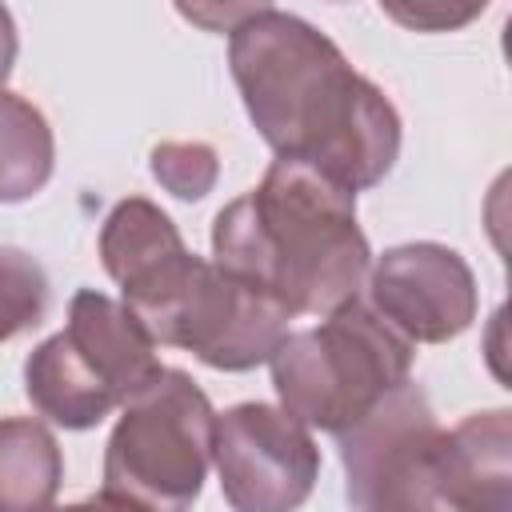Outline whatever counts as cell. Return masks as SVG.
<instances>
[{
    "label": "cell",
    "mask_w": 512,
    "mask_h": 512,
    "mask_svg": "<svg viewBox=\"0 0 512 512\" xmlns=\"http://www.w3.org/2000/svg\"><path fill=\"white\" fill-rule=\"evenodd\" d=\"M228 72L276 160H300L348 192L376 188L400 156V112L316 24L248 4L228 28Z\"/></svg>",
    "instance_id": "6da1fadb"
},
{
    "label": "cell",
    "mask_w": 512,
    "mask_h": 512,
    "mask_svg": "<svg viewBox=\"0 0 512 512\" xmlns=\"http://www.w3.org/2000/svg\"><path fill=\"white\" fill-rule=\"evenodd\" d=\"M212 260L288 316H328L360 300L372 248L356 192L300 160H272L256 188L216 212Z\"/></svg>",
    "instance_id": "7a4b0ae2"
},
{
    "label": "cell",
    "mask_w": 512,
    "mask_h": 512,
    "mask_svg": "<svg viewBox=\"0 0 512 512\" xmlns=\"http://www.w3.org/2000/svg\"><path fill=\"white\" fill-rule=\"evenodd\" d=\"M412 348L416 344L380 320L368 300H348L316 328H300L280 340L268 360L272 388L292 420L340 436L384 396L408 384Z\"/></svg>",
    "instance_id": "3957f363"
},
{
    "label": "cell",
    "mask_w": 512,
    "mask_h": 512,
    "mask_svg": "<svg viewBox=\"0 0 512 512\" xmlns=\"http://www.w3.org/2000/svg\"><path fill=\"white\" fill-rule=\"evenodd\" d=\"M160 368L156 340L132 308L96 288H80L68 300L64 328L28 352L24 392L40 416L68 432H84L112 408H124Z\"/></svg>",
    "instance_id": "277c9868"
},
{
    "label": "cell",
    "mask_w": 512,
    "mask_h": 512,
    "mask_svg": "<svg viewBox=\"0 0 512 512\" xmlns=\"http://www.w3.org/2000/svg\"><path fill=\"white\" fill-rule=\"evenodd\" d=\"M212 432L216 408L204 388L180 368H160L120 408L104 444V492L148 512H192L212 464Z\"/></svg>",
    "instance_id": "5b68a950"
},
{
    "label": "cell",
    "mask_w": 512,
    "mask_h": 512,
    "mask_svg": "<svg viewBox=\"0 0 512 512\" xmlns=\"http://www.w3.org/2000/svg\"><path fill=\"white\" fill-rule=\"evenodd\" d=\"M132 316L156 344L184 348L216 372H252L268 364L292 320L264 292L196 252Z\"/></svg>",
    "instance_id": "8992f818"
},
{
    "label": "cell",
    "mask_w": 512,
    "mask_h": 512,
    "mask_svg": "<svg viewBox=\"0 0 512 512\" xmlns=\"http://www.w3.org/2000/svg\"><path fill=\"white\" fill-rule=\"evenodd\" d=\"M352 512H452L440 488V424L420 384H400L336 436Z\"/></svg>",
    "instance_id": "52a82bcc"
},
{
    "label": "cell",
    "mask_w": 512,
    "mask_h": 512,
    "mask_svg": "<svg viewBox=\"0 0 512 512\" xmlns=\"http://www.w3.org/2000/svg\"><path fill=\"white\" fill-rule=\"evenodd\" d=\"M212 464L232 512H300L320 480L312 428L264 400L216 416Z\"/></svg>",
    "instance_id": "ba28073f"
},
{
    "label": "cell",
    "mask_w": 512,
    "mask_h": 512,
    "mask_svg": "<svg viewBox=\"0 0 512 512\" xmlns=\"http://www.w3.org/2000/svg\"><path fill=\"white\" fill-rule=\"evenodd\" d=\"M368 304L408 344H448L472 328L480 292L468 260L436 240L396 244L368 268Z\"/></svg>",
    "instance_id": "9c48e42d"
},
{
    "label": "cell",
    "mask_w": 512,
    "mask_h": 512,
    "mask_svg": "<svg viewBox=\"0 0 512 512\" xmlns=\"http://www.w3.org/2000/svg\"><path fill=\"white\" fill-rule=\"evenodd\" d=\"M436 464L452 512H512V412L484 408L440 428Z\"/></svg>",
    "instance_id": "30bf717a"
},
{
    "label": "cell",
    "mask_w": 512,
    "mask_h": 512,
    "mask_svg": "<svg viewBox=\"0 0 512 512\" xmlns=\"http://www.w3.org/2000/svg\"><path fill=\"white\" fill-rule=\"evenodd\" d=\"M188 256L172 216L148 196L120 200L100 224V264L120 284V300H136Z\"/></svg>",
    "instance_id": "8fae6325"
},
{
    "label": "cell",
    "mask_w": 512,
    "mask_h": 512,
    "mask_svg": "<svg viewBox=\"0 0 512 512\" xmlns=\"http://www.w3.org/2000/svg\"><path fill=\"white\" fill-rule=\"evenodd\" d=\"M64 480V456L48 424L0 416V512L52 508Z\"/></svg>",
    "instance_id": "7c38bea8"
},
{
    "label": "cell",
    "mask_w": 512,
    "mask_h": 512,
    "mask_svg": "<svg viewBox=\"0 0 512 512\" xmlns=\"http://www.w3.org/2000/svg\"><path fill=\"white\" fill-rule=\"evenodd\" d=\"M56 168V136L48 116L0 88V204H20L32 200Z\"/></svg>",
    "instance_id": "4fadbf2b"
},
{
    "label": "cell",
    "mask_w": 512,
    "mask_h": 512,
    "mask_svg": "<svg viewBox=\"0 0 512 512\" xmlns=\"http://www.w3.org/2000/svg\"><path fill=\"white\" fill-rule=\"evenodd\" d=\"M52 304L48 272L24 248H0V344L36 328Z\"/></svg>",
    "instance_id": "5bb4252c"
},
{
    "label": "cell",
    "mask_w": 512,
    "mask_h": 512,
    "mask_svg": "<svg viewBox=\"0 0 512 512\" xmlns=\"http://www.w3.org/2000/svg\"><path fill=\"white\" fill-rule=\"evenodd\" d=\"M148 172L176 200H204L216 188L220 156L204 140H160L148 152Z\"/></svg>",
    "instance_id": "9a60e30c"
},
{
    "label": "cell",
    "mask_w": 512,
    "mask_h": 512,
    "mask_svg": "<svg viewBox=\"0 0 512 512\" xmlns=\"http://www.w3.org/2000/svg\"><path fill=\"white\" fill-rule=\"evenodd\" d=\"M392 20H400V24H412V28H436V32H444V28H456V24H464V20H472L476 12H484V4H468V8H460V12H452V8H440V4H416V8H384Z\"/></svg>",
    "instance_id": "2e32d148"
},
{
    "label": "cell",
    "mask_w": 512,
    "mask_h": 512,
    "mask_svg": "<svg viewBox=\"0 0 512 512\" xmlns=\"http://www.w3.org/2000/svg\"><path fill=\"white\" fill-rule=\"evenodd\" d=\"M44 512H148V508H140V504H132V500L112 496V492L100 488V496H88V500H76V504H52Z\"/></svg>",
    "instance_id": "e0dca14e"
},
{
    "label": "cell",
    "mask_w": 512,
    "mask_h": 512,
    "mask_svg": "<svg viewBox=\"0 0 512 512\" xmlns=\"http://www.w3.org/2000/svg\"><path fill=\"white\" fill-rule=\"evenodd\" d=\"M16 52H20V36H16V20L12 12L0 4V88L4 80L12 76V64H16Z\"/></svg>",
    "instance_id": "ac0fdd59"
}]
</instances>
